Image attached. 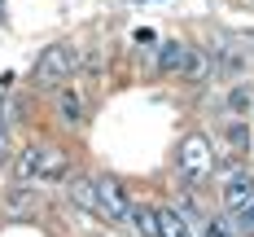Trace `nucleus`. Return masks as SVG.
<instances>
[{"instance_id": "f257e3e1", "label": "nucleus", "mask_w": 254, "mask_h": 237, "mask_svg": "<svg viewBox=\"0 0 254 237\" xmlns=\"http://www.w3.org/2000/svg\"><path fill=\"white\" fill-rule=\"evenodd\" d=\"M66 167L70 162L57 145H26L18 158V180H62Z\"/></svg>"}, {"instance_id": "6e6552de", "label": "nucleus", "mask_w": 254, "mask_h": 237, "mask_svg": "<svg viewBox=\"0 0 254 237\" xmlns=\"http://www.w3.org/2000/svg\"><path fill=\"white\" fill-rule=\"evenodd\" d=\"M184 57H189V44L162 40V44H158V71H162V75H180V71H184Z\"/></svg>"}, {"instance_id": "dca6fc26", "label": "nucleus", "mask_w": 254, "mask_h": 237, "mask_svg": "<svg viewBox=\"0 0 254 237\" xmlns=\"http://www.w3.org/2000/svg\"><path fill=\"white\" fill-rule=\"evenodd\" d=\"M237 233H246V237H254V202L246 211H237Z\"/></svg>"}, {"instance_id": "9b49d317", "label": "nucleus", "mask_w": 254, "mask_h": 237, "mask_svg": "<svg viewBox=\"0 0 254 237\" xmlns=\"http://www.w3.org/2000/svg\"><path fill=\"white\" fill-rule=\"evenodd\" d=\"M158 237H193V229H189V220L180 211L158 207Z\"/></svg>"}, {"instance_id": "f3484780", "label": "nucleus", "mask_w": 254, "mask_h": 237, "mask_svg": "<svg viewBox=\"0 0 254 237\" xmlns=\"http://www.w3.org/2000/svg\"><path fill=\"white\" fill-rule=\"evenodd\" d=\"M9 154H13V136H9L4 123H0V162H9Z\"/></svg>"}, {"instance_id": "423d86ee", "label": "nucleus", "mask_w": 254, "mask_h": 237, "mask_svg": "<svg viewBox=\"0 0 254 237\" xmlns=\"http://www.w3.org/2000/svg\"><path fill=\"white\" fill-rule=\"evenodd\" d=\"M57 119H62V123H70V128L83 123V97H79L70 83H62V88H57Z\"/></svg>"}, {"instance_id": "20e7f679", "label": "nucleus", "mask_w": 254, "mask_h": 237, "mask_svg": "<svg viewBox=\"0 0 254 237\" xmlns=\"http://www.w3.org/2000/svg\"><path fill=\"white\" fill-rule=\"evenodd\" d=\"M97 202H101V220L110 224H119V229H131V198H127V189L114 176H97Z\"/></svg>"}, {"instance_id": "a211bd4d", "label": "nucleus", "mask_w": 254, "mask_h": 237, "mask_svg": "<svg viewBox=\"0 0 254 237\" xmlns=\"http://www.w3.org/2000/svg\"><path fill=\"white\" fill-rule=\"evenodd\" d=\"M0 22H4V9H0Z\"/></svg>"}, {"instance_id": "f03ea898", "label": "nucleus", "mask_w": 254, "mask_h": 237, "mask_svg": "<svg viewBox=\"0 0 254 237\" xmlns=\"http://www.w3.org/2000/svg\"><path fill=\"white\" fill-rule=\"evenodd\" d=\"M176 167H180V176H189V180H206L215 171V145L206 141L202 132H189L176 150Z\"/></svg>"}, {"instance_id": "1a4fd4ad", "label": "nucleus", "mask_w": 254, "mask_h": 237, "mask_svg": "<svg viewBox=\"0 0 254 237\" xmlns=\"http://www.w3.org/2000/svg\"><path fill=\"white\" fill-rule=\"evenodd\" d=\"M70 202H75L79 211H88V215H101V202H97V180H88V176H79V180H70Z\"/></svg>"}, {"instance_id": "ddd939ff", "label": "nucleus", "mask_w": 254, "mask_h": 237, "mask_svg": "<svg viewBox=\"0 0 254 237\" xmlns=\"http://www.w3.org/2000/svg\"><path fill=\"white\" fill-rule=\"evenodd\" d=\"M250 105H254V92L246 88V83H237V88L228 92V110L237 114V119H246V110H250Z\"/></svg>"}, {"instance_id": "0eeeda50", "label": "nucleus", "mask_w": 254, "mask_h": 237, "mask_svg": "<svg viewBox=\"0 0 254 237\" xmlns=\"http://www.w3.org/2000/svg\"><path fill=\"white\" fill-rule=\"evenodd\" d=\"M210 75H215V57H210L206 49H189L180 79H189V83H202V79H210Z\"/></svg>"}, {"instance_id": "f8f14e48", "label": "nucleus", "mask_w": 254, "mask_h": 237, "mask_svg": "<svg viewBox=\"0 0 254 237\" xmlns=\"http://www.w3.org/2000/svg\"><path fill=\"white\" fill-rule=\"evenodd\" d=\"M131 229L140 237H158V207H131Z\"/></svg>"}, {"instance_id": "4468645a", "label": "nucleus", "mask_w": 254, "mask_h": 237, "mask_svg": "<svg viewBox=\"0 0 254 237\" xmlns=\"http://www.w3.org/2000/svg\"><path fill=\"white\" fill-rule=\"evenodd\" d=\"M202 233H206V237H241V233H237V220H224V215L202 220Z\"/></svg>"}, {"instance_id": "9d476101", "label": "nucleus", "mask_w": 254, "mask_h": 237, "mask_svg": "<svg viewBox=\"0 0 254 237\" xmlns=\"http://www.w3.org/2000/svg\"><path fill=\"white\" fill-rule=\"evenodd\" d=\"M246 44H241V40H237V35H232L228 44H224V49H219V71H224V75H241V71H246V66H250V57H246Z\"/></svg>"}, {"instance_id": "39448f33", "label": "nucleus", "mask_w": 254, "mask_h": 237, "mask_svg": "<svg viewBox=\"0 0 254 237\" xmlns=\"http://www.w3.org/2000/svg\"><path fill=\"white\" fill-rule=\"evenodd\" d=\"M219 198H224V207L237 215V211H246L254 202V176L246 171V167H232V176L224 180V189H219Z\"/></svg>"}, {"instance_id": "2eb2a0df", "label": "nucleus", "mask_w": 254, "mask_h": 237, "mask_svg": "<svg viewBox=\"0 0 254 237\" xmlns=\"http://www.w3.org/2000/svg\"><path fill=\"white\" fill-rule=\"evenodd\" d=\"M224 136H228V145L237 150V154H246V145H250V128H246L241 119H232L228 128H224Z\"/></svg>"}, {"instance_id": "7ed1b4c3", "label": "nucleus", "mask_w": 254, "mask_h": 237, "mask_svg": "<svg viewBox=\"0 0 254 237\" xmlns=\"http://www.w3.org/2000/svg\"><path fill=\"white\" fill-rule=\"evenodd\" d=\"M75 71V49L70 44H49V49L35 57V71L31 79L40 83V88H57V83H66Z\"/></svg>"}]
</instances>
